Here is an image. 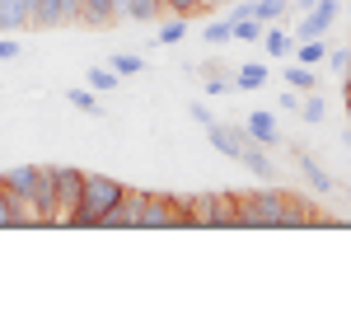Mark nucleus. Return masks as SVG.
<instances>
[{"mask_svg": "<svg viewBox=\"0 0 351 328\" xmlns=\"http://www.w3.org/2000/svg\"><path fill=\"white\" fill-rule=\"evenodd\" d=\"M122 197V183L108 174H80V207H75V225H99L112 211V202Z\"/></svg>", "mask_w": 351, "mask_h": 328, "instance_id": "f257e3e1", "label": "nucleus"}, {"mask_svg": "<svg viewBox=\"0 0 351 328\" xmlns=\"http://www.w3.org/2000/svg\"><path fill=\"white\" fill-rule=\"evenodd\" d=\"M52 183H56L52 225H75V207H80V169H61V164H52Z\"/></svg>", "mask_w": 351, "mask_h": 328, "instance_id": "f03ea898", "label": "nucleus"}, {"mask_svg": "<svg viewBox=\"0 0 351 328\" xmlns=\"http://www.w3.org/2000/svg\"><path fill=\"white\" fill-rule=\"evenodd\" d=\"M286 192H243L239 197V225H281Z\"/></svg>", "mask_w": 351, "mask_h": 328, "instance_id": "7ed1b4c3", "label": "nucleus"}, {"mask_svg": "<svg viewBox=\"0 0 351 328\" xmlns=\"http://www.w3.org/2000/svg\"><path fill=\"white\" fill-rule=\"evenodd\" d=\"M141 197H145V192L122 188V197L112 202V211H108L104 220H99V225H112V230H132V225H136V216H141Z\"/></svg>", "mask_w": 351, "mask_h": 328, "instance_id": "20e7f679", "label": "nucleus"}, {"mask_svg": "<svg viewBox=\"0 0 351 328\" xmlns=\"http://www.w3.org/2000/svg\"><path fill=\"white\" fill-rule=\"evenodd\" d=\"M38 174H43V164H14V169H5V174H0V188L10 192V197H33Z\"/></svg>", "mask_w": 351, "mask_h": 328, "instance_id": "39448f33", "label": "nucleus"}, {"mask_svg": "<svg viewBox=\"0 0 351 328\" xmlns=\"http://www.w3.org/2000/svg\"><path fill=\"white\" fill-rule=\"evenodd\" d=\"M206 137H211V145H216L220 155H230V160H239L243 145H248V132H243V127H220V122H211Z\"/></svg>", "mask_w": 351, "mask_h": 328, "instance_id": "423d86ee", "label": "nucleus"}, {"mask_svg": "<svg viewBox=\"0 0 351 328\" xmlns=\"http://www.w3.org/2000/svg\"><path fill=\"white\" fill-rule=\"evenodd\" d=\"M136 225L164 230V225H169V192H145V197H141V216H136Z\"/></svg>", "mask_w": 351, "mask_h": 328, "instance_id": "0eeeda50", "label": "nucleus"}, {"mask_svg": "<svg viewBox=\"0 0 351 328\" xmlns=\"http://www.w3.org/2000/svg\"><path fill=\"white\" fill-rule=\"evenodd\" d=\"M243 132H248L253 145H276V141H281V127H276V117H271V113H253V117L243 122Z\"/></svg>", "mask_w": 351, "mask_h": 328, "instance_id": "6e6552de", "label": "nucleus"}, {"mask_svg": "<svg viewBox=\"0 0 351 328\" xmlns=\"http://www.w3.org/2000/svg\"><path fill=\"white\" fill-rule=\"evenodd\" d=\"M33 207L43 211V225H52V207H56V183H52V164H43L38 188H33Z\"/></svg>", "mask_w": 351, "mask_h": 328, "instance_id": "1a4fd4ad", "label": "nucleus"}, {"mask_svg": "<svg viewBox=\"0 0 351 328\" xmlns=\"http://www.w3.org/2000/svg\"><path fill=\"white\" fill-rule=\"evenodd\" d=\"M122 10H117V0H80V19L84 24H94V28H104L112 24Z\"/></svg>", "mask_w": 351, "mask_h": 328, "instance_id": "9d476101", "label": "nucleus"}, {"mask_svg": "<svg viewBox=\"0 0 351 328\" xmlns=\"http://www.w3.org/2000/svg\"><path fill=\"white\" fill-rule=\"evenodd\" d=\"M211 225H239V197L211 192Z\"/></svg>", "mask_w": 351, "mask_h": 328, "instance_id": "9b49d317", "label": "nucleus"}, {"mask_svg": "<svg viewBox=\"0 0 351 328\" xmlns=\"http://www.w3.org/2000/svg\"><path fill=\"white\" fill-rule=\"evenodd\" d=\"M243 169H248V174H253V178H258V183H271V160H267V150H258V145H253V141H248V145H243Z\"/></svg>", "mask_w": 351, "mask_h": 328, "instance_id": "f8f14e48", "label": "nucleus"}, {"mask_svg": "<svg viewBox=\"0 0 351 328\" xmlns=\"http://www.w3.org/2000/svg\"><path fill=\"white\" fill-rule=\"evenodd\" d=\"M117 10H122L127 19H136V24H150L164 5H160V0H117Z\"/></svg>", "mask_w": 351, "mask_h": 328, "instance_id": "ddd939ff", "label": "nucleus"}, {"mask_svg": "<svg viewBox=\"0 0 351 328\" xmlns=\"http://www.w3.org/2000/svg\"><path fill=\"white\" fill-rule=\"evenodd\" d=\"M300 169H304V178H309V188H314V192H332V178H328V169L314 160V155L300 150Z\"/></svg>", "mask_w": 351, "mask_h": 328, "instance_id": "4468645a", "label": "nucleus"}, {"mask_svg": "<svg viewBox=\"0 0 351 328\" xmlns=\"http://www.w3.org/2000/svg\"><path fill=\"white\" fill-rule=\"evenodd\" d=\"M267 66L263 61H248V66H239V75H234V89H263L267 84Z\"/></svg>", "mask_w": 351, "mask_h": 328, "instance_id": "2eb2a0df", "label": "nucleus"}, {"mask_svg": "<svg viewBox=\"0 0 351 328\" xmlns=\"http://www.w3.org/2000/svg\"><path fill=\"white\" fill-rule=\"evenodd\" d=\"M230 28H234V38H239V43H258V38L267 33V24H263V19H253V14H239V19H230Z\"/></svg>", "mask_w": 351, "mask_h": 328, "instance_id": "dca6fc26", "label": "nucleus"}, {"mask_svg": "<svg viewBox=\"0 0 351 328\" xmlns=\"http://www.w3.org/2000/svg\"><path fill=\"white\" fill-rule=\"evenodd\" d=\"M314 211L304 207V202H295V197H286V207H281V225H314Z\"/></svg>", "mask_w": 351, "mask_h": 328, "instance_id": "f3484780", "label": "nucleus"}, {"mask_svg": "<svg viewBox=\"0 0 351 328\" xmlns=\"http://www.w3.org/2000/svg\"><path fill=\"white\" fill-rule=\"evenodd\" d=\"M248 14H253V19H263V24H276V19L286 14V0H253V5H248Z\"/></svg>", "mask_w": 351, "mask_h": 328, "instance_id": "a211bd4d", "label": "nucleus"}, {"mask_svg": "<svg viewBox=\"0 0 351 328\" xmlns=\"http://www.w3.org/2000/svg\"><path fill=\"white\" fill-rule=\"evenodd\" d=\"M188 216H192V225H211V192H192Z\"/></svg>", "mask_w": 351, "mask_h": 328, "instance_id": "6ab92c4d", "label": "nucleus"}, {"mask_svg": "<svg viewBox=\"0 0 351 328\" xmlns=\"http://www.w3.org/2000/svg\"><path fill=\"white\" fill-rule=\"evenodd\" d=\"M66 104H71V108H80V113H104V108H99V94H94V89H80V84H75V89H66Z\"/></svg>", "mask_w": 351, "mask_h": 328, "instance_id": "aec40b11", "label": "nucleus"}, {"mask_svg": "<svg viewBox=\"0 0 351 328\" xmlns=\"http://www.w3.org/2000/svg\"><path fill=\"white\" fill-rule=\"evenodd\" d=\"M117 80H122V75H117L112 66H94V71H89V89H94V94H108V89H117Z\"/></svg>", "mask_w": 351, "mask_h": 328, "instance_id": "412c9836", "label": "nucleus"}, {"mask_svg": "<svg viewBox=\"0 0 351 328\" xmlns=\"http://www.w3.org/2000/svg\"><path fill=\"white\" fill-rule=\"evenodd\" d=\"M324 56H328L324 38H300V66H319Z\"/></svg>", "mask_w": 351, "mask_h": 328, "instance_id": "4be33fe9", "label": "nucleus"}, {"mask_svg": "<svg viewBox=\"0 0 351 328\" xmlns=\"http://www.w3.org/2000/svg\"><path fill=\"white\" fill-rule=\"evenodd\" d=\"M295 113H300V117H304V122H324L328 104H324V99H319V94H314V89H309V94H304V104H295Z\"/></svg>", "mask_w": 351, "mask_h": 328, "instance_id": "5701e85b", "label": "nucleus"}, {"mask_svg": "<svg viewBox=\"0 0 351 328\" xmlns=\"http://www.w3.org/2000/svg\"><path fill=\"white\" fill-rule=\"evenodd\" d=\"M263 38H267V56H286V52H291V33H286V28L267 24V33H263Z\"/></svg>", "mask_w": 351, "mask_h": 328, "instance_id": "b1692460", "label": "nucleus"}, {"mask_svg": "<svg viewBox=\"0 0 351 328\" xmlns=\"http://www.w3.org/2000/svg\"><path fill=\"white\" fill-rule=\"evenodd\" d=\"M286 84H291V89H304V94H309V89H314V71H309V66H286Z\"/></svg>", "mask_w": 351, "mask_h": 328, "instance_id": "393cba45", "label": "nucleus"}, {"mask_svg": "<svg viewBox=\"0 0 351 328\" xmlns=\"http://www.w3.org/2000/svg\"><path fill=\"white\" fill-rule=\"evenodd\" d=\"M183 33H188V19H183V14H173V19L160 28V43H164V47H173V43H183Z\"/></svg>", "mask_w": 351, "mask_h": 328, "instance_id": "a878e982", "label": "nucleus"}, {"mask_svg": "<svg viewBox=\"0 0 351 328\" xmlns=\"http://www.w3.org/2000/svg\"><path fill=\"white\" fill-rule=\"evenodd\" d=\"M112 71H117V75H136V71H145V66H141L136 52H117L112 56Z\"/></svg>", "mask_w": 351, "mask_h": 328, "instance_id": "bb28decb", "label": "nucleus"}, {"mask_svg": "<svg viewBox=\"0 0 351 328\" xmlns=\"http://www.w3.org/2000/svg\"><path fill=\"white\" fill-rule=\"evenodd\" d=\"M202 38H206V43H216V47H220V43H230V38H234V28H230V19H216V24L206 28Z\"/></svg>", "mask_w": 351, "mask_h": 328, "instance_id": "cd10ccee", "label": "nucleus"}, {"mask_svg": "<svg viewBox=\"0 0 351 328\" xmlns=\"http://www.w3.org/2000/svg\"><path fill=\"white\" fill-rule=\"evenodd\" d=\"M19 52H24V47H19V38H0V61H14Z\"/></svg>", "mask_w": 351, "mask_h": 328, "instance_id": "c85d7f7f", "label": "nucleus"}, {"mask_svg": "<svg viewBox=\"0 0 351 328\" xmlns=\"http://www.w3.org/2000/svg\"><path fill=\"white\" fill-rule=\"evenodd\" d=\"M160 5H169V10H173V14H183V19L197 10V0H160Z\"/></svg>", "mask_w": 351, "mask_h": 328, "instance_id": "c756f323", "label": "nucleus"}, {"mask_svg": "<svg viewBox=\"0 0 351 328\" xmlns=\"http://www.w3.org/2000/svg\"><path fill=\"white\" fill-rule=\"evenodd\" d=\"M5 225H14V211H10V192L0 188V230H5Z\"/></svg>", "mask_w": 351, "mask_h": 328, "instance_id": "7c9ffc66", "label": "nucleus"}, {"mask_svg": "<svg viewBox=\"0 0 351 328\" xmlns=\"http://www.w3.org/2000/svg\"><path fill=\"white\" fill-rule=\"evenodd\" d=\"M324 61L332 66V71H337V75H347V47H342V52H328Z\"/></svg>", "mask_w": 351, "mask_h": 328, "instance_id": "2f4dec72", "label": "nucleus"}, {"mask_svg": "<svg viewBox=\"0 0 351 328\" xmlns=\"http://www.w3.org/2000/svg\"><path fill=\"white\" fill-rule=\"evenodd\" d=\"M192 122H202V127H211L216 117H211V108H206V104H192Z\"/></svg>", "mask_w": 351, "mask_h": 328, "instance_id": "473e14b6", "label": "nucleus"}, {"mask_svg": "<svg viewBox=\"0 0 351 328\" xmlns=\"http://www.w3.org/2000/svg\"><path fill=\"white\" fill-rule=\"evenodd\" d=\"M314 5H319V0H295V10H300V14H304V10H314Z\"/></svg>", "mask_w": 351, "mask_h": 328, "instance_id": "72a5a7b5", "label": "nucleus"}, {"mask_svg": "<svg viewBox=\"0 0 351 328\" xmlns=\"http://www.w3.org/2000/svg\"><path fill=\"white\" fill-rule=\"evenodd\" d=\"M342 84H347V108H351V75H342Z\"/></svg>", "mask_w": 351, "mask_h": 328, "instance_id": "f704fd0d", "label": "nucleus"}, {"mask_svg": "<svg viewBox=\"0 0 351 328\" xmlns=\"http://www.w3.org/2000/svg\"><path fill=\"white\" fill-rule=\"evenodd\" d=\"M347 75H351V47H347Z\"/></svg>", "mask_w": 351, "mask_h": 328, "instance_id": "c9c22d12", "label": "nucleus"}]
</instances>
